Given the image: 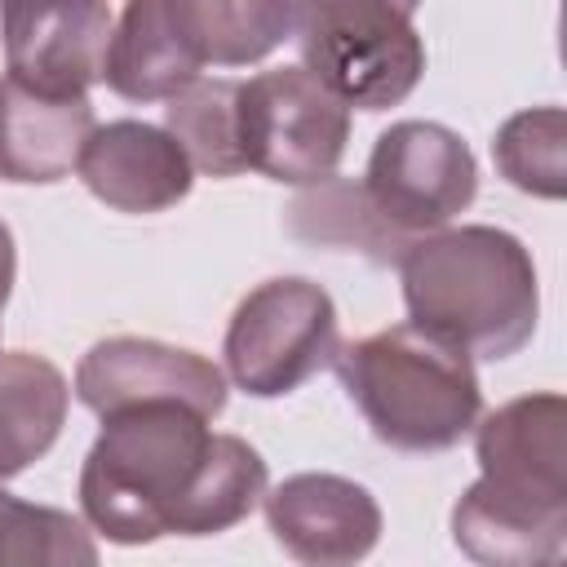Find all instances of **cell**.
<instances>
[{
  "mask_svg": "<svg viewBox=\"0 0 567 567\" xmlns=\"http://www.w3.org/2000/svg\"><path fill=\"white\" fill-rule=\"evenodd\" d=\"M266 496V461L239 434L177 399H146L102 416L80 470L84 523L115 545L159 536H217Z\"/></svg>",
  "mask_w": 567,
  "mask_h": 567,
  "instance_id": "1",
  "label": "cell"
},
{
  "mask_svg": "<svg viewBox=\"0 0 567 567\" xmlns=\"http://www.w3.org/2000/svg\"><path fill=\"white\" fill-rule=\"evenodd\" d=\"M478 483L452 509V540L487 567L554 563L567 545V403L523 394L474 421Z\"/></svg>",
  "mask_w": 567,
  "mask_h": 567,
  "instance_id": "2",
  "label": "cell"
},
{
  "mask_svg": "<svg viewBox=\"0 0 567 567\" xmlns=\"http://www.w3.org/2000/svg\"><path fill=\"white\" fill-rule=\"evenodd\" d=\"M408 323L470 359L518 354L540 319L536 261L518 235L496 226H439L394 261Z\"/></svg>",
  "mask_w": 567,
  "mask_h": 567,
  "instance_id": "3",
  "label": "cell"
},
{
  "mask_svg": "<svg viewBox=\"0 0 567 567\" xmlns=\"http://www.w3.org/2000/svg\"><path fill=\"white\" fill-rule=\"evenodd\" d=\"M332 368L368 430L399 452H447L483 416L474 359L416 323L341 346Z\"/></svg>",
  "mask_w": 567,
  "mask_h": 567,
  "instance_id": "4",
  "label": "cell"
},
{
  "mask_svg": "<svg viewBox=\"0 0 567 567\" xmlns=\"http://www.w3.org/2000/svg\"><path fill=\"white\" fill-rule=\"evenodd\" d=\"M341 350L337 306L310 279H266L230 315L226 372L252 399H284Z\"/></svg>",
  "mask_w": 567,
  "mask_h": 567,
  "instance_id": "5",
  "label": "cell"
},
{
  "mask_svg": "<svg viewBox=\"0 0 567 567\" xmlns=\"http://www.w3.org/2000/svg\"><path fill=\"white\" fill-rule=\"evenodd\" d=\"M350 142V106L306 66L239 80L244 164L270 182L315 186L337 173Z\"/></svg>",
  "mask_w": 567,
  "mask_h": 567,
  "instance_id": "6",
  "label": "cell"
},
{
  "mask_svg": "<svg viewBox=\"0 0 567 567\" xmlns=\"http://www.w3.org/2000/svg\"><path fill=\"white\" fill-rule=\"evenodd\" d=\"M363 190L394 235L416 239L447 226L474 204L478 164L461 133H452L447 124L399 120L377 137Z\"/></svg>",
  "mask_w": 567,
  "mask_h": 567,
  "instance_id": "7",
  "label": "cell"
},
{
  "mask_svg": "<svg viewBox=\"0 0 567 567\" xmlns=\"http://www.w3.org/2000/svg\"><path fill=\"white\" fill-rule=\"evenodd\" d=\"M106 0H0L9 75L40 93H89L111 44Z\"/></svg>",
  "mask_w": 567,
  "mask_h": 567,
  "instance_id": "8",
  "label": "cell"
},
{
  "mask_svg": "<svg viewBox=\"0 0 567 567\" xmlns=\"http://www.w3.org/2000/svg\"><path fill=\"white\" fill-rule=\"evenodd\" d=\"M75 399L97 416L146 399H177L213 421L226 408V377L195 350L151 337H106L80 359Z\"/></svg>",
  "mask_w": 567,
  "mask_h": 567,
  "instance_id": "9",
  "label": "cell"
},
{
  "mask_svg": "<svg viewBox=\"0 0 567 567\" xmlns=\"http://www.w3.org/2000/svg\"><path fill=\"white\" fill-rule=\"evenodd\" d=\"M266 527L310 567H346L377 549L381 540V505L377 496L341 474H292L266 496Z\"/></svg>",
  "mask_w": 567,
  "mask_h": 567,
  "instance_id": "10",
  "label": "cell"
},
{
  "mask_svg": "<svg viewBox=\"0 0 567 567\" xmlns=\"http://www.w3.org/2000/svg\"><path fill=\"white\" fill-rule=\"evenodd\" d=\"M80 177L115 213H164L190 195L195 168L168 128L146 120L97 124L80 151Z\"/></svg>",
  "mask_w": 567,
  "mask_h": 567,
  "instance_id": "11",
  "label": "cell"
},
{
  "mask_svg": "<svg viewBox=\"0 0 567 567\" xmlns=\"http://www.w3.org/2000/svg\"><path fill=\"white\" fill-rule=\"evenodd\" d=\"M297 44H301V66L319 75L346 106L359 111L399 106L425 75V40L416 35L412 22L306 35Z\"/></svg>",
  "mask_w": 567,
  "mask_h": 567,
  "instance_id": "12",
  "label": "cell"
},
{
  "mask_svg": "<svg viewBox=\"0 0 567 567\" xmlns=\"http://www.w3.org/2000/svg\"><path fill=\"white\" fill-rule=\"evenodd\" d=\"M89 93H40L18 75L0 80V177L22 186L62 182L93 133Z\"/></svg>",
  "mask_w": 567,
  "mask_h": 567,
  "instance_id": "13",
  "label": "cell"
},
{
  "mask_svg": "<svg viewBox=\"0 0 567 567\" xmlns=\"http://www.w3.org/2000/svg\"><path fill=\"white\" fill-rule=\"evenodd\" d=\"M204 62L182 35L168 0H124L111 27L102 80L128 102H168L177 89L199 80Z\"/></svg>",
  "mask_w": 567,
  "mask_h": 567,
  "instance_id": "14",
  "label": "cell"
},
{
  "mask_svg": "<svg viewBox=\"0 0 567 567\" xmlns=\"http://www.w3.org/2000/svg\"><path fill=\"white\" fill-rule=\"evenodd\" d=\"M66 403L71 385L44 354H0V478L22 474L58 443Z\"/></svg>",
  "mask_w": 567,
  "mask_h": 567,
  "instance_id": "15",
  "label": "cell"
},
{
  "mask_svg": "<svg viewBox=\"0 0 567 567\" xmlns=\"http://www.w3.org/2000/svg\"><path fill=\"white\" fill-rule=\"evenodd\" d=\"M182 35L208 66H248L292 40L284 0H168Z\"/></svg>",
  "mask_w": 567,
  "mask_h": 567,
  "instance_id": "16",
  "label": "cell"
},
{
  "mask_svg": "<svg viewBox=\"0 0 567 567\" xmlns=\"http://www.w3.org/2000/svg\"><path fill=\"white\" fill-rule=\"evenodd\" d=\"M288 226H292V235H301L310 244L363 252L377 266H394L403 257V248L412 244L381 221L363 182H341V177H323L306 195H297L288 208Z\"/></svg>",
  "mask_w": 567,
  "mask_h": 567,
  "instance_id": "17",
  "label": "cell"
},
{
  "mask_svg": "<svg viewBox=\"0 0 567 567\" xmlns=\"http://www.w3.org/2000/svg\"><path fill=\"white\" fill-rule=\"evenodd\" d=\"M164 128L208 177L248 173L239 146V80H190L164 106Z\"/></svg>",
  "mask_w": 567,
  "mask_h": 567,
  "instance_id": "18",
  "label": "cell"
},
{
  "mask_svg": "<svg viewBox=\"0 0 567 567\" xmlns=\"http://www.w3.org/2000/svg\"><path fill=\"white\" fill-rule=\"evenodd\" d=\"M567 115L563 106H532L509 115L496 128L492 159L501 177L536 199H563L567 195Z\"/></svg>",
  "mask_w": 567,
  "mask_h": 567,
  "instance_id": "19",
  "label": "cell"
},
{
  "mask_svg": "<svg viewBox=\"0 0 567 567\" xmlns=\"http://www.w3.org/2000/svg\"><path fill=\"white\" fill-rule=\"evenodd\" d=\"M4 563H44V567H93L97 545L93 527H84L66 509L31 505L0 492V567Z\"/></svg>",
  "mask_w": 567,
  "mask_h": 567,
  "instance_id": "20",
  "label": "cell"
},
{
  "mask_svg": "<svg viewBox=\"0 0 567 567\" xmlns=\"http://www.w3.org/2000/svg\"><path fill=\"white\" fill-rule=\"evenodd\" d=\"M284 4L292 18V40L385 27V22H412V13L421 9V0H284Z\"/></svg>",
  "mask_w": 567,
  "mask_h": 567,
  "instance_id": "21",
  "label": "cell"
},
{
  "mask_svg": "<svg viewBox=\"0 0 567 567\" xmlns=\"http://www.w3.org/2000/svg\"><path fill=\"white\" fill-rule=\"evenodd\" d=\"M13 275H18V252H13V230L4 226L0 217V315H4V301L13 292Z\"/></svg>",
  "mask_w": 567,
  "mask_h": 567,
  "instance_id": "22",
  "label": "cell"
}]
</instances>
